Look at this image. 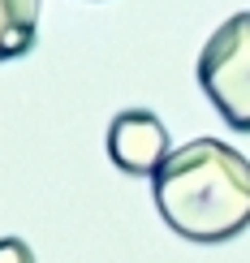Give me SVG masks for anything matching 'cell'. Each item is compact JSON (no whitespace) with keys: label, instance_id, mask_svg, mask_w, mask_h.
Here are the masks:
<instances>
[{"label":"cell","instance_id":"1","mask_svg":"<svg viewBox=\"0 0 250 263\" xmlns=\"http://www.w3.org/2000/svg\"><path fill=\"white\" fill-rule=\"evenodd\" d=\"M164 224L186 242L216 246L250 229V160L220 138L172 147L151 177Z\"/></svg>","mask_w":250,"mask_h":263},{"label":"cell","instance_id":"2","mask_svg":"<svg viewBox=\"0 0 250 263\" xmlns=\"http://www.w3.org/2000/svg\"><path fill=\"white\" fill-rule=\"evenodd\" d=\"M199 86L237 134H250V9L224 17L203 43Z\"/></svg>","mask_w":250,"mask_h":263},{"label":"cell","instance_id":"3","mask_svg":"<svg viewBox=\"0 0 250 263\" xmlns=\"http://www.w3.org/2000/svg\"><path fill=\"white\" fill-rule=\"evenodd\" d=\"M168 129L156 112L147 108H129V112H117L112 125H108V156L121 173H134V177H156V168L168 160Z\"/></svg>","mask_w":250,"mask_h":263},{"label":"cell","instance_id":"4","mask_svg":"<svg viewBox=\"0 0 250 263\" xmlns=\"http://www.w3.org/2000/svg\"><path fill=\"white\" fill-rule=\"evenodd\" d=\"M39 0H0V61H17L35 48Z\"/></svg>","mask_w":250,"mask_h":263},{"label":"cell","instance_id":"5","mask_svg":"<svg viewBox=\"0 0 250 263\" xmlns=\"http://www.w3.org/2000/svg\"><path fill=\"white\" fill-rule=\"evenodd\" d=\"M0 263H35V250L22 237H0Z\"/></svg>","mask_w":250,"mask_h":263}]
</instances>
